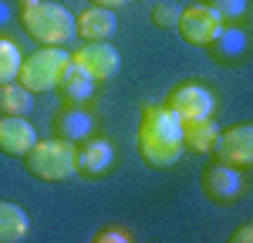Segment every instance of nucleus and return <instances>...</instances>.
Segmentation results:
<instances>
[{"mask_svg":"<svg viewBox=\"0 0 253 243\" xmlns=\"http://www.w3.org/2000/svg\"><path fill=\"white\" fill-rule=\"evenodd\" d=\"M138 156L156 165L169 169L186 156L182 145V119L169 105H145L142 108V125H138Z\"/></svg>","mask_w":253,"mask_h":243,"instance_id":"nucleus-1","label":"nucleus"},{"mask_svg":"<svg viewBox=\"0 0 253 243\" xmlns=\"http://www.w3.org/2000/svg\"><path fill=\"white\" fill-rule=\"evenodd\" d=\"M20 24L27 31V38H34L38 44L47 47H64L75 38V14L61 3H34L20 10Z\"/></svg>","mask_w":253,"mask_h":243,"instance_id":"nucleus-2","label":"nucleus"},{"mask_svg":"<svg viewBox=\"0 0 253 243\" xmlns=\"http://www.w3.org/2000/svg\"><path fill=\"white\" fill-rule=\"evenodd\" d=\"M27 172L44 182H64L78 172V149L68 139H44L27 149Z\"/></svg>","mask_w":253,"mask_h":243,"instance_id":"nucleus-3","label":"nucleus"},{"mask_svg":"<svg viewBox=\"0 0 253 243\" xmlns=\"http://www.w3.org/2000/svg\"><path fill=\"white\" fill-rule=\"evenodd\" d=\"M71 54L64 47H38L34 54L20 61V71H17V81L31 91V95H44V91H58L61 84V75L68 68Z\"/></svg>","mask_w":253,"mask_h":243,"instance_id":"nucleus-4","label":"nucleus"},{"mask_svg":"<svg viewBox=\"0 0 253 243\" xmlns=\"http://www.w3.org/2000/svg\"><path fill=\"white\" fill-rule=\"evenodd\" d=\"M179 34L196 44V47H210L216 40V34L223 31V17L216 14L210 3H193V7H182L179 10Z\"/></svg>","mask_w":253,"mask_h":243,"instance_id":"nucleus-5","label":"nucleus"},{"mask_svg":"<svg viewBox=\"0 0 253 243\" xmlns=\"http://www.w3.org/2000/svg\"><path fill=\"white\" fill-rule=\"evenodd\" d=\"M216 162L223 165H233V169H243L253 162V125H233L226 132H219V139L213 145Z\"/></svg>","mask_w":253,"mask_h":243,"instance_id":"nucleus-6","label":"nucleus"},{"mask_svg":"<svg viewBox=\"0 0 253 243\" xmlns=\"http://www.w3.org/2000/svg\"><path fill=\"white\" fill-rule=\"evenodd\" d=\"M71 58H75L81 68L95 78V84L115 78V71L122 68V54H118L115 44H108V40H88L78 54H71Z\"/></svg>","mask_w":253,"mask_h":243,"instance_id":"nucleus-7","label":"nucleus"},{"mask_svg":"<svg viewBox=\"0 0 253 243\" xmlns=\"http://www.w3.org/2000/svg\"><path fill=\"white\" fill-rule=\"evenodd\" d=\"M166 105L182 122H193V119H210L216 108V98H213V91L203 88V84H182V88H175L172 95H169Z\"/></svg>","mask_w":253,"mask_h":243,"instance_id":"nucleus-8","label":"nucleus"},{"mask_svg":"<svg viewBox=\"0 0 253 243\" xmlns=\"http://www.w3.org/2000/svg\"><path fill=\"white\" fill-rule=\"evenodd\" d=\"M118 31V17L108 7H95L88 3V10L75 14V34L84 40H112Z\"/></svg>","mask_w":253,"mask_h":243,"instance_id":"nucleus-9","label":"nucleus"},{"mask_svg":"<svg viewBox=\"0 0 253 243\" xmlns=\"http://www.w3.org/2000/svg\"><path fill=\"white\" fill-rule=\"evenodd\" d=\"M34 142H38V132L24 115H0V152L24 159Z\"/></svg>","mask_w":253,"mask_h":243,"instance_id":"nucleus-10","label":"nucleus"},{"mask_svg":"<svg viewBox=\"0 0 253 243\" xmlns=\"http://www.w3.org/2000/svg\"><path fill=\"white\" fill-rule=\"evenodd\" d=\"M203 189H206V196H210V200H216V202H226V200H233V196H240V193H243L240 169L216 162L213 169L203 176Z\"/></svg>","mask_w":253,"mask_h":243,"instance_id":"nucleus-11","label":"nucleus"},{"mask_svg":"<svg viewBox=\"0 0 253 243\" xmlns=\"http://www.w3.org/2000/svg\"><path fill=\"white\" fill-rule=\"evenodd\" d=\"M112 162H115V149H112L108 139H91L78 149V172H84V176H101V172H108Z\"/></svg>","mask_w":253,"mask_h":243,"instance_id":"nucleus-12","label":"nucleus"},{"mask_svg":"<svg viewBox=\"0 0 253 243\" xmlns=\"http://www.w3.org/2000/svg\"><path fill=\"white\" fill-rule=\"evenodd\" d=\"M58 91L71 101V105H84V101L91 98V91H95V78H91L78 61L71 58V61H68V68H64V75H61Z\"/></svg>","mask_w":253,"mask_h":243,"instance_id":"nucleus-13","label":"nucleus"},{"mask_svg":"<svg viewBox=\"0 0 253 243\" xmlns=\"http://www.w3.org/2000/svg\"><path fill=\"white\" fill-rule=\"evenodd\" d=\"M216 139H219V125L210 119H193V122H182V145L189 152H213Z\"/></svg>","mask_w":253,"mask_h":243,"instance_id":"nucleus-14","label":"nucleus"},{"mask_svg":"<svg viewBox=\"0 0 253 243\" xmlns=\"http://www.w3.org/2000/svg\"><path fill=\"white\" fill-rule=\"evenodd\" d=\"M31 230V220L24 213V206L0 200V243H20Z\"/></svg>","mask_w":253,"mask_h":243,"instance_id":"nucleus-15","label":"nucleus"},{"mask_svg":"<svg viewBox=\"0 0 253 243\" xmlns=\"http://www.w3.org/2000/svg\"><path fill=\"white\" fill-rule=\"evenodd\" d=\"M31 108H34V98L20 81L0 84V115H27Z\"/></svg>","mask_w":253,"mask_h":243,"instance_id":"nucleus-16","label":"nucleus"},{"mask_svg":"<svg viewBox=\"0 0 253 243\" xmlns=\"http://www.w3.org/2000/svg\"><path fill=\"white\" fill-rule=\"evenodd\" d=\"M88 132H91V115L81 105H71V108H64L58 115V135L61 139L75 142V139H84Z\"/></svg>","mask_w":253,"mask_h":243,"instance_id":"nucleus-17","label":"nucleus"},{"mask_svg":"<svg viewBox=\"0 0 253 243\" xmlns=\"http://www.w3.org/2000/svg\"><path fill=\"white\" fill-rule=\"evenodd\" d=\"M20 47L14 44L10 38H0V84H7V81H17V71H20Z\"/></svg>","mask_w":253,"mask_h":243,"instance_id":"nucleus-18","label":"nucleus"},{"mask_svg":"<svg viewBox=\"0 0 253 243\" xmlns=\"http://www.w3.org/2000/svg\"><path fill=\"white\" fill-rule=\"evenodd\" d=\"M216 54L219 58H236L240 51H243V31H230L226 24H223V31L216 34Z\"/></svg>","mask_w":253,"mask_h":243,"instance_id":"nucleus-19","label":"nucleus"},{"mask_svg":"<svg viewBox=\"0 0 253 243\" xmlns=\"http://www.w3.org/2000/svg\"><path fill=\"white\" fill-rule=\"evenodd\" d=\"M210 7H213L216 14L223 17V24H230V20H240L247 14V0H206Z\"/></svg>","mask_w":253,"mask_h":243,"instance_id":"nucleus-20","label":"nucleus"},{"mask_svg":"<svg viewBox=\"0 0 253 243\" xmlns=\"http://www.w3.org/2000/svg\"><path fill=\"white\" fill-rule=\"evenodd\" d=\"M179 10H182V7H172V3H159L156 10H152V20H156L159 27H175V24H179Z\"/></svg>","mask_w":253,"mask_h":243,"instance_id":"nucleus-21","label":"nucleus"},{"mask_svg":"<svg viewBox=\"0 0 253 243\" xmlns=\"http://www.w3.org/2000/svg\"><path fill=\"white\" fill-rule=\"evenodd\" d=\"M95 240H98V243H108V240H122V243H125V240H132V237H128V230H118V226H112V230L98 233Z\"/></svg>","mask_w":253,"mask_h":243,"instance_id":"nucleus-22","label":"nucleus"},{"mask_svg":"<svg viewBox=\"0 0 253 243\" xmlns=\"http://www.w3.org/2000/svg\"><path fill=\"white\" fill-rule=\"evenodd\" d=\"M247 240H253V226H240L233 233V243H247Z\"/></svg>","mask_w":253,"mask_h":243,"instance_id":"nucleus-23","label":"nucleus"},{"mask_svg":"<svg viewBox=\"0 0 253 243\" xmlns=\"http://www.w3.org/2000/svg\"><path fill=\"white\" fill-rule=\"evenodd\" d=\"M88 3H95V7H108V10H115L122 3H128V0H88Z\"/></svg>","mask_w":253,"mask_h":243,"instance_id":"nucleus-24","label":"nucleus"},{"mask_svg":"<svg viewBox=\"0 0 253 243\" xmlns=\"http://www.w3.org/2000/svg\"><path fill=\"white\" fill-rule=\"evenodd\" d=\"M34 3H41V0H20V10H24V7H34Z\"/></svg>","mask_w":253,"mask_h":243,"instance_id":"nucleus-25","label":"nucleus"}]
</instances>
